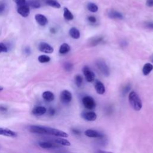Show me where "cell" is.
Wrapping results in <instances>:
<instances>
[{
    "instance_id": "1",
    "label": "cell",
    "mask_w": 153,
    "mask_h": 153,
    "mask_svg": "<svg viewBox=\"0 0 153 153\" xmlns=\"http://www.w3.org/2000/svg\"><path fill=\"white\" fill-rule=\"evenodd\" d=\"M129 102L132 108L135 111H140L142 108L141 99L134 91L130 92L129 94Z\"/></svg>"
},
{
    "instance_id": "2",
    "label": "cell",
    "mask_w": 153,
    "mask_h": 153,
    "mask_svg": "<svg viewBox=\"0 0 153 153\" xmlns=\"http://www.w3.org/2000/svg\"><path fill=\"white\" fill-rule=\"evenodd\" d=\"M96 66L100 72L105 77H108L110 74L109 68L106 62L103 60H98L96 62Z\"/></svg>"
},
{
    "instance_id": "3",
    "label": "cell",
    "mask_w": 153,
    "mask_h": 153,
    "mask_svg": "<svg viewBox=\"0 0 153 153\" xmlns=\"http://www.w3.org/2000/svg\"><path fill=\"white\" fill-rule=\"evenodd\" d=\"M82 102L84 106L89 110H93L96 108V104L94 99L91 96H85L82 99Z\"/></svg>"
},
{
    "instance_id": "4",
    "label": "cell",
    "mask_w": 153,
    "mask_h": 153,
    "mask_svg": "<svg viewBox=\"0 0 153 153\" xmlns=\"http://www.w3.org/2000/svg\"><path fill=\"white\" fill-rule=\"evenodd\" d=\"M47 128L45 126H37V125H31L29 128V130L33 133L39 135H47Z\"/></svg>"
},
{
    "instance_id": "5",
    "label": "cell",
    "mask_w": 153,
    "mask_h": 153,
    "mask_svg": "<svg viewBox=\"0 0 153 153\" xmlns=\"http://www.w3.org/2000/svg\"><path fill=\"white\" fill-rule=\"evenodd\" d=\"M82 73L87 82H92L94 81L95 75L88 66H85L82 68Z\"/></svg>"
},
{
    "instance_id": "6",
    "label": "cell",
    "mask_w": 153,
    "mask_h": 153,
    "mask_svg": "<svg viewBox=\"0 0 153 153\" xmlns=\"http://www.w3.org/2000/svg\"><path fill=\"white\" fill-rule=\"evenodd\" d=\"M47 135H53V136L59 137H68V135L66 132H63V131L57 129L47 127Z\"/></svg>"
},
{
    "instance_id": "7",
    "label": "cell",
    "mask_w": 153,
    "mask_h": 153,
    "mask_svg": "<svg viewBox=\"0 0 153 153\" xmlns=\"http://www.w3.org/2000/svg\"><path fill=\"white\" fill-rule=\"evenodd\" d=\"M60 99L61 102L64 104H68L70 103L73 99V96L71 93L66 90L62 91L61 93Z\"/></svg>"
},
{
    "instance_id": "8",
    "label": "cell",
    "mask_w": 153,
    "mask_h": 153,
    "mask_svg": "<svg viewBox=\"0 0 153 153\" xmlns=\"http://www.w3.org/2000/svg\"><path fill=\"white\" fill-rule=\"evenodd\" d=\"M18 12L24 18H26L30 15V8L27 4H25L22 6H18Z\"/></svg>"
},
{
    "instance_id": "9",
    "label": "cell",
    "mask_w": 153,
    "mask_h": 153,
    "mask_svg": "<svg viewBox=\"0 0 153 153\" xmlns=\"http://www.w3.org/2000/svg\"><path fill=\"white\" fill-rule=\"evenodd\" d=\"M38 49L40 51L45 53H52L54 51V49L49 44L42 42L39 43L38 46Z\"/></svg>"
},
{
    "instance_id": "10",
    "label": "cell",
    "mask_w": 153,
    "mask_h": 153,
    "mask_svg": "<svg viewBox=\"0 0 153 153\" xmlns=\"http://www.w3.org/2000/svg\"><path fill=\"white\" fill-rule=\"evenodd\" d=\"M85 134L86 136L93 138H102L104 136V135L94 130L88 129L85 132Z\"/></svg>"
},
{
    "instance_id": "11",
    "label": "cell",
    "mask_w": 153,
    "mask_h": 153,
    "mask_svg": "<svg viewBox=\"0 0 153 153\" xmlns=\"http://www.w3.org/2000/svg\"><path fill=\"white\" fill-rule=\"evenodd\" d=\"M81 117L87 121H93L96 120L97 115L93 111H87V112L82 113L81 114Z\"/></svg>"
},
{
    "instance_id": "12",
    "label": "cell",
    "mask_w": 153,
    "mask_h": 153,
    "mask_svg": "<svg viewBox=\"0 0 153 153\" xmlns=\"http://www.w3.org/2000/svg\"><path fill=\"white\" fill-rule=\"evenodd\" d=\"M39 145L41 148H44V149H51V148H58L60 147V145L53 143L49 141H43V142H39Z\"/></svg>"
},
{
    "instance_id": "13",
    "label": "cell",
    "mask_w": 153,
    "mask_h": 153,
    "mask_svg": "<svg viewBox=\"0 0 153 153\" xmlns=\"http://www.w3.org/2000/svg\"><path fill=\"white\" fill-rule=\"evenodd\" d=\"M0 135L7 136V137H16L18 136V134L15 132H14L10 129L0 128Z\"/></svg>"
},
{
    "instance_id": "14",
    "label": "cell",
    "mask_w": 153,
    "mask_h": 153,
    "mask_svg": "<svg viewBox=\"0 0 153 153\" xmlns=\"http://www.w3.org/2000/svg\"><path fill=\"white\" fill-rule=\"evenodd\" d=\"M35 19L40 26H44L48 23L47 18L44 15H41V14H37V15H36L35 16Z\"/></svg>"
},
{
    "instance_id": "15",
    "label": "cell",
    "mask_w": 153,
    "mask_h": 153,
    "mask_svg": "<svg viewBox=\"0 0 153 153\" xmlns=\"http://www.w3.org/2000/svg\"><path fill=\"white\" fill-rule=\"evenodd\" d=\"M47 113V109L44 106H38L35 107L32 111V113L37 116H41Z\"/></svg>"
},
{
    "instance_id": "16",
    "label": "cell",
    "mask_w": 153,
    "mask_h": 153,
    "mask_svg": "<svg viewBox=\"0 0 153 153\" xmlns=\"http://www.w3.org/2000/svg\"><path fill=\"white\" fill-rule=\"evenodd\" d=\"M108 16L109 18L113 19L121 20L123 19V16L120 12L114 10H111L108 12Z\"/></svg>"
},
{
    "instance_id": "17",
    "label": "cell",
    "mask_w": 153,
    "mask_h": 153,
    "mask_svg": "<svg viewBox=\"0 0 153 153\" xmlns=\"http://www.w3.org/2000/svg\"><path fill=\"white\" fill-rule=\"evenodd\" d=\"M94 88L97 93L99 94H103L105 92V87L104 85L99 80H97L95 82Z\"/></svg>"
},
{
    "instance_id": "18",
    "label": "cell",
    "mask_w": 153,
    "mask_h": 153,
    "mask_svg": "<svg viewBox=\"0 0 153 153\" xmlns=\"http://www.w3.org/2000/svg\"><path fill=\"white\" fill-rule=\"evenodd\" d=\"M43 3L56 8H60L61 6L57 0H42Z\"/></svg>"
},
{
    "instance_id": "19",
    "label": "cell",
    "mask_w": 153,
    "mask_h": 153,
    "mask_svg": "<svg viewBox=\"0 0 153 153\" xmlns=\"http://www.w3.org/2000/svg\"><path fill=\"white\" fill-rule=\"evenodd\" d=\"M43 98L47 102H52L54 99V95L50 91H46L43 93Z\"/></svg>"
},
{
    "instance_id": "20",
    "label": "cell",
    "mask_w": 153,
    "mask_h": 153,
    "mask_svg": "<svg viewBox=\"0 0 153 153\" xmlns=\"http://www.w3.org/2000/svg\"><path fill=\"white\" fill-rule=\"evenodd\" d=\"M63 18L68 21H70L74 19V16L73 13L66 7H65L63 8Z\"/></svg>"
},
{
    "instance_id": "21",
    "label": "cell",
    "mask_w": 153,
    "mask_h": 153,
    "mask_svg": "<svg viewBox=\"0 0 153 153\" xmlns=\"http://www.w3.org/2000/svg\"><path fill=\"white\" fill-rule=\"evenodd\" d=\"M153 70V65L150 63H145L142 68V73L144 75H148Z\"/></svg>"
},
{
    "instance_id": "22",
    "label": "cell",
    "mask_w": 153,
    "mask_h": 153,
    "mask_svg": "<svg viewBox=\"0 0 153 153\" xmlns=\"http://www.w3.org/2000/svg\"><path fill=\"white\" fill-rule=\"evenodd\" d=\"M69 35L74 39H78L80 37V32L76 27H71L69 30Z\"/></svg>"
},
{
    "instance_id": "23",
    "label": "cell",
    "mask_w": 153,
    "mask_h": 153,
    "mask_svg": "<svg viewBox=\"0 0 153 153\" xmlns=\"http://www.w3.org/2000/svg\"><path fill=\"white\" fill-rule=\"evenodd\" d=\"M27 5L34 8H38L41 6V1L40 0H29Z\"/></svg>"
},
{
    "instance_id": "24",
    "label": "cell",
    "mask_w": 153,
    "mask_h": 153,
    "mask_svg": "<svg viewBox=\"0 0 153 153\" xmlns=\"http://www.w3.org/2000/svg\"><path fill=\"white\" fill-rule=\"evenodd\" d=\"M71 50V47L67 43H63L59 48V53L61 54H65Z\"/></svg>"
},
{
    "instance_id": "25",
    "label": "cell",
    "mask_w": 153,
    "mask_h": 153,
    "mask_svg": "<svg viewBox=\"0 0 153 153\" xmlns=\"http://www.w3.org/2000/svg\"><path fill=\"white\" fill-rule=\"evenodd\" d=\"M54 142L56 144H58L60 145H63V146H70L71 143L69 141H68L67 140L63 138H58L54 140Z\"/></svg>"
},
{
    "instance_id": "26",
    "label": "cell",
    "mask_w": 153,
    "mask_h": 153,
    "mask_svg": "<svg viewBox=\"0 0 153 153\" xmlns=\"http://www.w3.org/2000/svg\"><path fill=\"white\" fill-rule=\"evenodd\" d=\"M104 38L102 37H96L93 38L90 41V45L91 46H96L99 44L101 41H102Z\"/></svg>"
},
{
    "instance_id": "27",
    "label": "cell",
    "mask_w": 153,
    "mask_h": 153,
    "mask_svg": "<svg viewBox=\"0 0 153 153\" xmlns=\"http://www.w3.org/2000/svg\"><path fill=\"white\" fill-rule=\"evenodd\" d=\"M87 8L88 10H89L92 13H96L98 10V6L93 3H89L87 5Z\"/></svg>"
},
{
    "instance_id": "28",
    "label": "cell",
    "mask_w": 153,
    "mask_h": 153,
    "mask_svg": "<svg viewBox=\"0 0 153 153\" xmlns=\"http://www.w3.org/2000/svg\"><path fill=\"white\" fill-rule=\"evenodd\" d=\"M38 59L40 63H47L50 62L51 60L50 58L46 55H40L38 58Z\"/></svg>"
},
{
    "instance_id": "29",
    "label": "cell",
    "mask_w": 153,
    "mask_h": 153,
    "mask_svg": "<svg viewBox=\"0 0 153 153\" xmlns=\"http://www.w3.org/2000/svg\"><path fill=\"white\" fill-rule=\"evenodd\" d=\"M83 82V77L81 75H77L75 77V82L77 87H80Z\"/></svg>"
},
{
    "instance_id": "30",
    "label": "cell",
    "mask_w": 153,
    "mask_h": 153,
    "mask_svg": "<svg viewBox=\"0 0 153 153\" xmlns=\"http://www.w3.org/2000/svg\"><path fill=\"white\" fill-rule=\"evenodd\" d=\"M73 68H74V66H73V64L70 63V62H66L65 64H64V69L65 70L68 71V72H69V71H71L73 69Z\"/></svg>"
},
{
    "instance_id": "31",
    "label": "cell",
    "mask_w": 153,
    "mask_h": 153,
    "mask_svg": "<svg viewBox=\"0 0 153 153\" xmlns=\"http://www.w3.org/2000/svg\"><path fill=\"white\" fill-rule=\"evenodd\" d=\"M7 51H8V47H7V46L3 43H0V53H6Z\"/></svg>"
},
{
    "instance_id": "32",
    "label": "cell",
    "mask_w": 153,
    "mask_h": 153,
    "mask_svg": "<svg viewBox=\"0 0 153 153\" xmlns=\"http://www.w3.org/2000/svg\"><path fill=\"white\" fill-rule=\"evenodd\" d=\"M13 1L18 6H22L26 4V0H13Z\"/></svg>"
},
{
    "instance_id": "33",
    "label": "cell",
    "mask_w": 153,
    "mask_h": 153,
    "mask_svg": "<svg viewBox=\"0 0 153 153\" xmlns=\"http://www.w3.org/2000/svg\"><path fill=\"white\" fill-rule=\"evenodd\" d=\"M87 20L89 22L92 23H94L96 22L97 21V19L96 18L94 17V16H89L87 18Z\"/></svg>"
},
{
    "instance_id": "34",
    "label": "cell",
    "mask_w": 153,
    "mask_h": 153,
    "mask_svg": "<svg viewBox=\"0 0 153 153\" xmlns=\"http://www.w3.org/2000/svg\"><path fill=\"white\" fill-rule=\"evenodd\" d=\"M145 26L148 29L153 30V22H146L145 23Z\"/></svg>"
},
{
    "instance_id": "35",
    "label": "cell",
    "mask_w": 153,
    "mask_h": 153,
    "mask_svg": "<svg viewBox=\"0 0 153 153\" xmlns=\"http://www.w3.org/2000/svg\"><path fill=\"white\" fill-rule=\"evenodd\" d=\"M6 8V6L3 3L0 2V14L3 13Z\"/></svg>"
},
{
    "instance_id": "36",
    "label": "cell",
    "mask_w": 153,
    "mask_h": 153,
    "mask_svg": "<svg viewBox=\"0 0 153 153\" xmlns=\"http://www.w3.org/2000/svg\"><path fill=\"white\" fill-rule=\"evenodd\" d=\"M130 90V86L129 85H128V86H126L124 87V88L123 89V93L124 94H126L127 93L129 90Z\"/></svg>"
},
{
    "instance_id": "37",
    "label": "cell",
    "mask_w": 153,
    "mask_h": 153,
    "mask_svg": "<svg viewBox=\"0 0 153 153\" xmlns=\"http://www.w3.org/2000/svg\"><path fill=\"white\" fill-rule=\"evenodd\" d=\"M146 4L149 7H153V0H147Z\"/></svg>"
},
{
    "instance_id": "38",
    "label": "cell",
    "mask_w": 153,
    "mask_h": 153,
    "mask_svg": "<svg viewBox=\"0 0 153 153\" xmlns=\"http://www.w3.org/2000/svg\"><path fill=\"white\" fill-rule=\"evenodd\" d=\"M55 113H56V111H55L54 109H53L52 108H50L49 109V114L50 116H54Z\"/></svg>"
},
{
    "instance_id": "39",
    "label": "cell",
    "mask_w": 153,
    "mask_h": 153,
    "mask_svg": "<svg viewBox=\"0 0 153 153\" xmlns=\"http://www.w3.org/2000/svg\"><path fill=\"white\" fill-rule=\"evenodd\" d=\"M7 111V107L3 105H0V111H1V112H6Z\"/></svg>"
},
{
    "instance_id": "40",
    "label": "cell",
    "mask_w": 153,
    "mask_h": 153,
    "mask_svg": "<svg viewBox=\"0 0 153 153\" xmlns=\"http://www.w3.org/2000/svg\"><path fill=\"white\" fill-rule=\"evenodd\" d=\"M72 132H73V133H74L75 135H80V132L78 130L75 129H72Z\"/></svg>"
},
{
    "instance_id": "41",
    "label": "cell",
    "mask_w": 153,
    "mask_h": 153,
    "mask_svg": "<svg viewBox=\"0 0 153 153\" xmlns=\"http://www.w3.org/2000/svg\"><path fill=\"white\" fill-rule=\"evenodd\" d=\"M94 153H113L112 152H109V151H102V150H99L98 151H96Z\"/></svg>"
},
{
    "instance_id": "42",
    "label": "cell",
    "mask_w": 153,
    "mask_h": 153,
    "mask_svg": "<svg viewBox=\"0 0 153 153\" xmlns=\"http://www.w3.org/2000/svg\"><path fill=\"white\" fill-rule=\"evenodd\" d=\"M4 89V88L3 87H1V86H0V92H1V91H2Z\"/></svg>"
},
{
    "instance_id": "43",
    "label": "cell",
    "mask_w": 153,
    "mask_h": 153,
    "mask_svg": "<svg viewBox=\"0 0 153 153\" xmlns=\"http://www.w3.org/2000/svg\"><path fill=\"white\" fill-rule=\"evenodd\" d=\"M151 61L153 62V55L152 56L151 58Z\"/></svg>"
},
{
    "instance_id": "44",
    "label": "cell",
    "mask_w": 153,
    "mask_h": 153,
    "mask_svg": "<svg viewBox=\"0 0 153 153\" xmlns=\"http://www.w3.org/2000/svg\"><path fill=\"white\" fill-rule=\"evenodd\" d=\"M59 153H66V152H59Z\"/></svg>"
}]
</instances>
